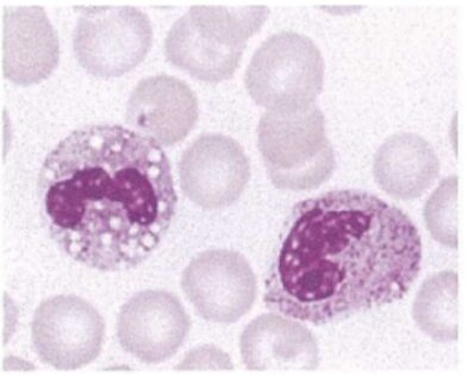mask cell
I'll use <instances>...</instances> for the list:
<instances>
[{"label":"cell","mask_w":467,"mask_h":376,"mask_svg":"<svg viewBox=\"0 0 467 376\" xmlns=\"http://www.w3.org/2000/svg\"><path fill=\"white\" fill-rule=\"evenodd\" d=\"M422 261L418 228L371 193L342 189L301 201L283 230L265 305L325 325L402 300Z\"/></svg>","instance_id":"cell-1"},{"label":"cell","mask_w":467,"mask_h":376,"mask_svg":"<svg viewBox=\"0 0 467 376\" xmlns=\"http://www.w3.org/2000/svg\"><path fill=\"white\" fill-rule=\"evenodd\" d=\"M42 219L74 261L100 271L135 269L173 222L172 167L154 139L122 126L72 131L38 176Z\"/></svg>","instance_id":"cell-2"},{"label":"cell","mask_w":467,"mask_h":376,"mask_svg":"<svg viewBox=\"0 0 467 376\" xmlns=\"http://www.w3.org/2000/svg\"><path fill=\"white\" fill-rule=\"evenodd\" d=\"M270 15L265 5H193L165 40L166 59L194 79L220 83L234 76L249 38Z\"/></svg>","instance_id":"cell-3"},{"label":"cell","mask_w":467,"mask_h":376,"mask_svg":"<svg viewBox=\"0 0 467 376\" xmlns=\"http://www.w3.org/2000/svg\"><path fill=\"white\" fill-rule=\"evenodd\" d=\"M258 147L268 178L280 189L320 188L336 169L325 116L317 106L295 114L267 111L260 119Z\"/></svg>","instance_id":"cell-4"},{"label":"cell","mask_w":467,"mask_h":376,"mask_svg":"<svg viewBox=\"0 0 467 376\" xmlns=\"http://www.w3.org/2000/svg\"><path fill=\"white\" fill-rule=\"evenodd\" d=\"M325 61L305 35L283 31L267 38L253 56L244 84L260 107L295 114L315 106L323 86Z\"/></svg>","instance_id":"cell-5"},{"label":"cell","mask_w":467,"mask_h":376,"mask_svg":"<svg viewBox=\"0 0 467 376\" xmlns=\"http://www.w3.org/2000/svg\"><path fill=\"white\" fill-rule=\"evenodd\" d=\"M73 31V52L93 76L126 75L146 59L153 41L150 18L128 5H79Z\"/></svg>","instance_id":"cell-6"},{"label":"cell","mask_w":467,"mask_h":376,"mask_svg":"<svg viewBox=\"0 0 467 376\" xmlns=\"http://www.w3.org/2000/svg\"><path fill=\"white\" fill-rule=\"evenodd\" d=\"M104 331L99 312L71 294L41 302L31 324L38 358L57 371H77L95 361L102 351Z\"/></svg>","instance_id":"cell-7"},{"label":"cell","mask_w":467,"mask_h":376,"mask_svg":"<svg viewBox=\"0 0 467 376\" xmlns=\"http://www.w3.org/2000/svg\"><path fill=\"white\" fill-rule=\"evenodd\" d=\"M182 289L198 315L212 323L233 324L246 315L256 298V278L237 251H204L186 267Z\"/></svg>","instance_id":"cell-8"},{"label":"cell","mask_w":467,"mask_h":376,"mask_svg":"<svg viewBox=\"0 0 467 376\" xmlns=\"http://www.w3.org/2000/svg\"><path fill=\"white\" fill-rule=\"evenodd\" d=\"M182 193L205 210L235 203L251 179L243 147L221 134L202 135L182 154L179 164Z\"/></svg>","instance_id":"cell-9"},{"label":"cell","mask_w":467,"mask_h":376,"mask_svg":"<svg viewBox=\"0 0 467 376\" xmlns=\"http://www.w3.org/2000/svg\"><path fill=\"white\" fill-rule=\"evenodd\" d=\"M190 328V317L174 294L145 290L120 309L117 336L120 347L139 361L155 364L172 358Z\"/></svg>","instance_id":"cell-10"},{"label":"cell","mask_w":467,"mask_h":376,"mask_svg":"<svg viewBox=\"0 0 467 376\" xmlns=\"http://www.w3.org/2000/svg\"><path fill=\"white\" fill-rule=\"evenodd\" d=\"M60 60L56 29L41 6H10L2 17V71L21 86L41 83Z\"/></svg>","instance_id":"cell-11"},{"label":"cell","mask_w":467,"mask_h":376,"mask_svg":"<svg viewBox=\"0 0 467 376\" xmlns=\"http://www.w3.org/2000/svg\"><path fill=\"white\" fill-rule=\"evenodd\" d=\"M126 119L132 129L154 139L159 146H174L196 126L197 97L178 77H146L131 92Z\"/></svg>","instance_id":"cell-12"},{"label":"cell","mask_w":467,"mask_h":376,"mask_svg":"<svg viewBox=\"0 0 467 376\" xmlns=\"http://www.w3.org/2000/svg\"><path fill=\"white\" fill-rule=\"evenodd\" d=\"M240 348L249 371H309L320 363L313 333L298 321L275 313L249 323L241 335Z\"/></svg>","instance_id":"cell-13"},{"label":"cell","mask_w":467,"mask_h":376,"mask_svg":"<svg viewBox=\"0 0 467 376\" xmlns=\"http://www.w3.org/2000/svg\"><path fill=\"white\" fill-rule=\"evenodd\" d=\"M440 174V162L433 147L411 133H400L377 151L373 176L379 188L399 200L421 197Z\"/></svg>","instance_id":"cell-14"},{"label":"cell","mask_w":467,"mask_h":376,"mask_svg":"<svg viewBox=\"0 0 467 376\" xmlns=\"http://www.w3.org/2000/svg\"><path fill=\"white\" fill-rule=\"evenodd\" d=\"M458 275L447 270L427 279L416 296V324L437 342L458 340Z\"/></svg>","instance_id":"cell-15"},{"label":"cell","mask_w":467,"mask_h":376,"mask_svg":"<svg viewBox=\"0 0 467 376\" xmlns=\"http://www.w3.org/2000/svg\"><path fill=\"white\" fill-rule=\"evenodd\" d=\"M424 220L431 235L449 248L458 247V178H447L424 207Z\"/></svg>","instance_id":"cell-16"}]
</instances>
